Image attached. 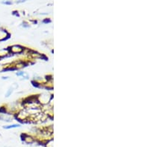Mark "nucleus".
<instances>
[{
	"label": "nucleus",
	"instance_id": "6",
	"mask_svg": "<svg viewBox=\"0 0 168 147\" xmlns=\"http://www.w3.org/2000/svg\"><path fill=\"white\" fill-rule=\"evenodd\" d=\"M17 127H20V126L19 124H13V125H10V126H3V128L5 129H13V128H17Z\"/></svg>",
	"mask_w": 168,
	"mask_h": 147
},
{
	"label": "nucleus",
	"instance_id": "9",
	"mask_svg": "<svg viewBox=\"0 0 168 147\" xmlns=\"http://www.w3.org/2000/svg\"><path fill=\"white\" fill-rule=\"evenodd\" d=\"M2 4H5V5H11L12 2H9V1H5V2H2Z\"/></svg>",
	"mask_w": 168,
	"mask_h": 147
},
{
	"label": "nucleus",
	"instance_id": "12",
	"mask_svg": "<svg viewBox=\"0 0 168 147\" xmlns=\"http://www.w3.org/2000/svg\"><path fill=\"white\" fill-rule=\"evenodd\" d=\"M4 147H8V146H4Z\"/></svg>",
	"mask_w": 168,
	"mask_h": 147
},
{
	"label": "nucleus",
	"instance_id": "4",
	"mask_svg": "<svg viewBox=\"0 0 168 147\" xmlns=\"http://www.w3.org/2000/svg\"><path fill=\"white\" fill-rule=\"evenodd\" d=\"M17 86H11V87H10V88H8V90L7 91V92H6V94H5V97H8L9 96L11 95V94H12V93H13V91H14V90L16 88H17Z\"/></svg>",
	"mask_w": 168,
	"mask_h": 147
},
{
	"label": "nucleus",
	"instance_id": "7",
	"mask_svg": "<svg viewBox=\"0 0 168 147\" xmlns=\"http://www.w3.org/2000/svg\"><path fill=\"white\" fill-rule=\"evenodd\" d=\"M23 140H24V141L26 142V143H31L33 142L32 138H31V137H28V136H26V137H25L24 138H23Z\"/></svg>",
	"mask_w": 168,
	"mask_h": 147
},
{
	"label": "nucleus",
	"instance_id": "13",
	"mask_svg": "<svg viewBox=\"0 0 168 147\" xmlns=\"http://www.w3.org/2000/svg\"><path fill=\"white\" fill-rule=\"evenodd\" d=\"M0 138H1V136H0Z\"/></svg>",
	"mask_w": 168,
	"mask_h": 147
},
{
	"label": "nucleus",
	"instance_id": "8",
	"mask_svg": "<svg viewBox=\"0 0 168 147\" xmlns=\"http://www.w3.org/2000/svg\"><path fill=\"white\" fill-rule=\"evenodd\" d=\"M47 147H53V141L51 140V141L49 142L47 144Z\"/></svg>",
	"mask_w": 168,
	"mask_h": 147
},
{
	"label": "nucleus",
	"instance_id": "2",
	"mask_svg": "<svg viewBox=\"0 0 168 147\" xmlns=\"http://www.w3.org/2000/svg\"><path fill=\"white\" fill-rule=\"evenodd\" d=\"M0 121H5V122H11L13 120L11 116H9L8 114L1 113L0 114Z\"/></svg>",
	"mask_w": 168,
	"mask_h": 147
},
{
	"label": "nucleus",
	"instance_id": "11",
	"mask_svg": "<svg viewBox=\"0 0 168 147\" xmlns=\"http://www.w3.org/2000/svg\"><path fill=\"white\" fill-rule=\"evenodd\" d=\"M2 80H8V77H2Z\"/></svg>",
	"mask_w": 168,
	"mask_h": 147
},
{
	"label": "nucleus",
	"instance_id": "5",
	"mask_svg": "<svg viewBox=\"0 0 168 147\" xmlns=\"http://www.w3.org/2000/svg\"><path fill=\"white\" fill-rule=\"evenodd\" d=\"M16 74H17V76H19V77H23V78L28 79V75L26 73V72H17Z\"/></svg>",
	"mask_w": 168,
	"mask_h": 147
},
{
	"label": "nucleus",
	"instance_id": "1",
	"mask_svg": "<svg viewBox=\"0 0 168 147\" xmlns=\"http://www.w3.org/2000/svg\"><path fill=\"white\" fill-rule=\"evenodd\" d=\"M9 36H10V34L6 31V30L0 28V41L5 40L9 37Z\"/></svg>",
	"mask_w": 168,
	"mask_h": 147
},
{
	"label": "nucleus",
	"instance_id": "10",
	"mask_svg": "<svg viewBox=\"0 0 168 147\" xmlns=\"http://www.w3.org/2000/svg\"><path fill=\"white\" fill-rule=\"evenodd\" d=\"M23 27H25V28H28V27H29V25H28V24H26V23H23Z\"/></svg>",
	"mask_w": 168,
	"mask_h": 147
},
{
	"label": "nucleus",
	"instance_id": "3",
	"mask_svg": "<svg viewBox=\"0 0 168 147\" xmlns=\"http://www.w3.org/2000/svg\"><path fill=\"white\" fill-rule=\"evenodd\" d=\"M23 47L20 46V45H14L11 47V52L14 54H19L23 51Z\"/></svg>",
	"mask_w": 168,
	"mask_h": 147
}]
</instances>
